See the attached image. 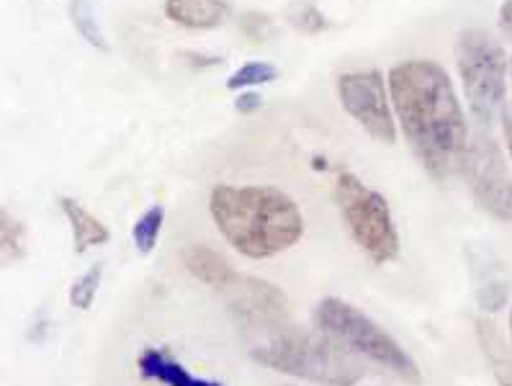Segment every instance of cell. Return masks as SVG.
Wrapping results in <instances>:
<instances>
[{
    "label": "cell",
    "mask_w": 512,
    "mask_h": 386,
    "mask_svg": "<svg viewBox=\"0 0 512 386\" xmlns=\"http://www.w3.org/2000/svg\"><path fill=\"white\" fill-rule=\"evenodd\" d=\"M67 13H70V21H73L75 31H78L85 42L91 44V47H96L98 52H109V42L103 37V29L98 26L96 16H93L91 0H70Z\"/></svg>",
    "instance_id": "cell-14"
},
{
    "label": "cell",
    "mask_w": 512,
    "mask_h": 386,
    "mask_svg": "<svg viewBox=\"0 0 512 386\" xmlns=\"http://www.w3.org/2000/svg\"><path fill=\"white\" fill-rule=\"evenodd\" d=\"M24 235V224L11 217V212L3 206L0 209V245H3V260L6 263L24 258Z\"/></svg>",
    "instance_id": "cell-17"
},
{
    "label": "cell",
    "mask_w": 512,
    "mask_h": 386,
    "mask_svg": "<svg viewBox=\"0 0 512 386\" xmlns=\"http://www.w3.org/2000/svg\"><path fill=\"white\" fill-rule=\"evenodd\" d=\"M165 16L193 31L217 29L227 21L224 0H165Z\"/></svg>",
    "instance_id": "cell-10"
},
{
    "label": "cell",
    "mask_w": 512,
    "mask_h": 386,
    "mask_svg": "<svg viewBox=\"0 0 512 386\" xmlns=\"http://www.w3.org/2000/svg\"><path fill=\"white\" fill-rule=\"evenodd\" d=\"M476 332H479L484 356H487L489 366H492V374L497 376L500 386H512V350L507 348L502 332L487 320H479Z\"/></svg>",
    "instance_id": "cell-13"
},
{
    "label": "cell",
    "mask_w": 512,
    "mask_h": 386,
    "mask_svg": "<svg viewBox=\"0 0 512 386\" xmlns=\"http://www.w3.org/2000/svg\"><path fill=\"white\" fill-rule=\"evenodd\" d=\"M278 78L276 65L271 62H247V65L237 67L235 73L227 78L229 91H245V88H253V85H266L273 83Z\"/></svg>",
    "instance_id": "cell-16"
},
{
    "label": "cell",
    "mask_w": 512,
    "mask_h": 386,
    "mask_svg": "<svg viewBox=\"0 0 512 386\" xmlns=\"http://www.w3.org/2000/svg\"><path fill=\"white\" fill-rule=\"evenodd\" d=\"M240 29L245 31L247 37L253 39V42H268V39L276 34V26L271 24V19L268 16H263V13H245L240 21Z\"/></svg>",
    "instance_id": "cell-20"
},
{
    "label": "cell",
    "mask_w": 512,
    "mask_h": 386,
    "mask_svg": "<svg viewBox=\"0 0 512 386\" xmlns=\"http://www.w3.org/2000/svg\"><path fill=\"white\" fill-rule=\"evenodd\" d=\"M510 335H512V309H510Z\"/></svg>",
    "instance_id": "cell-24"
},
{
    "label": "cell",
    "mask_w": 512,
    "mask_h": 386,
    "mask_svg": "<svg viewBox=\"0 0 512 386\" xmlns=\"http://www.w3.org/2000/svg\"><path fill=\"white\" fill-rule=\"evenodd\" d=\"M247 327V353L273 371L322 386H356L363 379L361 358L325 332L299 330L284 322V317Z\"/></svg>",
    "instance_id": "cell-3"
},
{
    "label": "cell",
    "mask_w": 512,
    "mask_h": 386,
    "mask_svg": "<svg viewBox=\"0 0 512 386\" xmlns=\"http://www.w3.org/2000/svg\"><path fill=\"white\" fill-rule=\"evenodd\" d=\"M389 96L420 165L451 181L466 165L469 129L448 73L433 60H404L389 70Z\"/></svg>",
    "instance_id": "cell-1"
},
{
    "label": "cell",
    "mask_w": 512,
    "mask_h": 386,
    "mask_svg": "<svg viewBox=\"0 0 512 386\" xmlns=\"http://www.w3.org/2000/svg\"><path fill=\"white\" fill-rule=\"evenodd\" d=\"M502 127H505V139L512 155V109H507L505 114H502Z\"/></svg>",
    "instance_id": "cell-23"
},
{
    "label": "cell",
    "mask_w": 512,
    "mask_h": 386,
    "mask_svg": "<svg viewBox=\"0 0 512 386\" xmlns=\"http://www.w3.org/2000/svg\"><path fill=\"white\" fill-rule=\"evenodd\" d=\"M209 212L224 240L247 258H273L304 235V217L289 193L268 186H217Z\"/></svg>",
    "instance_id": "cell-2"
},
{
    "label": "cell",
    "mask_w": 512,
    "mask_h": 386,
    "mask_svg": "<svg viewBox=\"0 0 512 386\" xmlns=\"http://www.w3.org/2000/svg\"><path fill=\"white\" fill-rule=\"evenodd\" d=\"M137 366L145 379H152L163 386H222L219 381L196 379L193 374H188L181 363L173 361L168 353H163V350L157 348L142 350V356L137 358Z\"/></svg>",
    "instance_id": "cell-11"
},
{
    "label": "cell",
    "mask_w": 512,
    "mask_h": 386,
    "mask_svg": "<svg viewBox=\"0 0 512 386\" xmlns=\"http://www.w3.org/2000/svg\"><path fill=\"white\" fill-rule=\"evenodd\" d=\"M338 96L343 109L379 142L392 145L397 139V127L386 98L384 75L379 70L366 73H345L338 78Z\"/></svg>",
    "instance_id": "cell-8"
},
{
    "label": "cell",
    "mask_w": 512,
    "mask_h": 386,
    "mask_svg": "<svg viewBox=\"0 0 512 386\" xmlns=\"http://www.w3.org/2000/svg\"><path fill=\"white\" fill-rule=\"evenodd\" d=\"M500 29L512 37V0H505L500 8Z\"/></svg>",
    "instance_id": "cell-22"
},
{
    "label": "cell",
    "mask_w": 512,
    "mask_h": 386,
    "mask_svg": "<svg viewBox=\"0 0 512 386\" xmlns=\"http://www.w3.org/2000/svg\"><path fill=\"white\" fill-rule=\"evenodd\" d=\"M314 327L325 332L327 338L338 340L340 345L356 353L358 358H368L376 366L392 371L407 384H420V368L415 358L397 343L386 330H381L366 312L353 307L338 296H325L314 307Z\"/></svg>",
    "instance_id": "cell-4"
},
{
    "label": "cell",
    "mask_w": 512,
    "mask_h": 386,
    "mask_svg": "<svg viewBox=\"0 0 512 386\" xmlns=\"http://www.w3.org/2000/svg\"><path fill=\"white\" fill-rule=\"evenodd\" d=\"M464 173L469 175L476 204L489 217L512 222V175L500 145L487 134H476L469 145Z\"/></svg>",
    "instance_id": "cell-7"
},
{
    "label": "cell",
    "mask_w": 512,
    "mask_h": 386,
    "mask_svg": "<svg viewBox=\"0 0 512 386\" xmlns=\"http://www.w3.org/2000/svg\"><path fill=\"white\" fill-rule=\"evenodd\" d=\"M101 276H103V266H93L91 271H85L83 276L70 286V304L75 309H91L93 302H96L98 286H101Z\"/></svg>",
    "instance_id": "cell-19"
},
{
    "label": "cell",
    "mask_w": 512,
    "mask_h": 386,
    "mask_svg": "<svg viewBox=\"0 0 512 386\" xmlns=\"http://www.w3.org/2000/svg\"><path fill=\"white\" fill-rule=\"evenodd\" d=\"M286 19L294 29L304 31V34H320L327 29V21L322 16V11L314 6L312 0H294L286 8Z\"/></svg>",
    "instance_id": "cell-18"
},
{
    "label": "cell",
    "mask_w": 512,
    "mask_h": 386,
    "mask_svg": "<svg viewBox=\"0 0 512 386\" xmlns=\"http://www.w3.org/2000/svg\"><path fill=\"white\" fill-rule=\"evenodd\" d=\"M510 75H512V60H510Z\"/></svg>",
    "instance_id": "cell-25"
},
{
    "label": "cell",
    "mask_w": 512,
    "mask_h": 386,
    "mask_svg": "<svg viewBox=\"0 0 512 386\" xmlns=\"http://www.w3.org/2000/svg\"><path fill=\"white\" fill-rule=\"evenodd\" d=\"M456 67L471 114L482 127L505 114L502 106L507 98L510 62L497 39L482 29L464 31L456 42Z\"/></svg>",
    "instance_id": "cell-5"
},
{
    "label": "cell",
    "mask_w": 512,
    "mask_h": 386,
    "mask_svg": "<svg viewBox=\"0 0 512 386\" xmlns=\"http://www.w3.org/2000/svg\"><path fill=\"white\" fill-rule=\"evenodd\" d=\"M62 212H65L67 222H70V230H73L75 240V253H85V250L98 248V245H106L111 240L109 227L103 222H98L85 206H80L75 199H60Z\"/></svg>",
    "instance_id": "cell-12"
},
{
    "label": "cell",
    "mask_w": 512,
    "mask_h": 386,
    "mask_svg": "<svg viewBox=\"0 0 512 386\" xmlns=\"http://www.w3.org/2000/svg\"><path fill=\"white\" fill-rule=\"evenodd\" d=\"M260 106H263V98L253 91H242L240 96L235 98V109L240 111V114H253V111H258Z\"/></svg>",
    "instance_id": "cell-21"
},
{
    "label": "cell",
    "mask_w": 512,
    "mask_h": 386,
    "mask_svg": "<svg viewBox=\"0 0 512 386\" xmlns=\"http://www.w3.org/2000/svg\"><path fill=\"white\" fill-rule=\"evenodd\" d=\"M183 263H186L188 273L193 278H199L209 286H222L224 289V286H235L242 278L235 268L229 266L227 258H222L217 250L209 248V245H201V242L188 245L183 250Z\"/></svg>",
    "instance_id": "cell-9"
},
{
    "label": "cell",
    "mask_w": 512,
    "mask_h": 386,
    "mask_svg": "<svg viewBox=\"0 0 512 386\" xmlns=\"http://www.w3.org/2000/svg\"><path fill=\"white\" fill-rule=\"evenodd\" d=\"M163 219H165V209L155 204L150 206V209H147L137 222H134L132 240L142 255H150L152 250H155L157 237H160V230H163Z\"/></svg>",
    "instance_id": "cell-15"
},
{
    "label": "cell",
    "mask_w": 512,
    "mask_h": 386,
    "mask_svg": "<svg viewBox=\"0 0 512 386\" xmlns=\"http://www.w3.org/2000/svg\"><path fill=\"white\" fill-rule=\"evenodd\" d=\"M332 196L358 248L379 266L392 263L399 255V232L384 196L353 173L338 175Z\"/></svg>",
    "instance_id": "cell-6"
}]
</instances>
